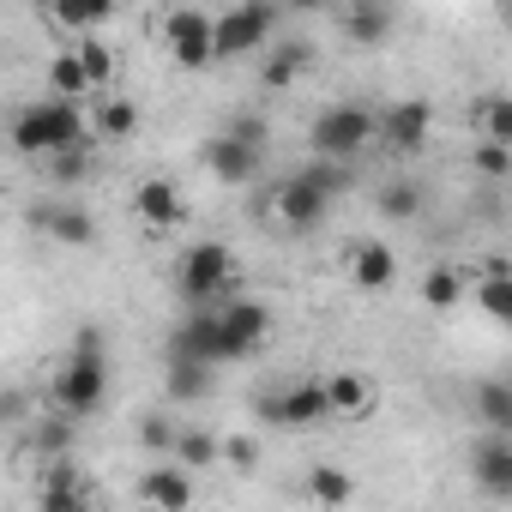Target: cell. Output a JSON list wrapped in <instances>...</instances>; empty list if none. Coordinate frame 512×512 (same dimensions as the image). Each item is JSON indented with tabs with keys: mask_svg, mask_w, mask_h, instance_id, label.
Masks as SVG:
<instances>
[{
	"mask_svg": "<svg viewBox=\"0 0 512 512\" xmlns=\"http://www.w3.org/2000/svg\"><path fill=\"white\" fill-rule=\"evenodd\" d=\"M470 163H476V175H488V181H506V175H512V145H500V139H482Z\"/></svg>",
	"mask_w": 512,
	"mask_h": 512,
	"instance_id": "8d00e7d4",
	"label": "cell"
},
{
	"mask_svg": "<svg viewBox=\"0 0 512 512\" xmlns=\"http://www.w3.org/2000/svg\"><path fill=\"white\" fill-rule=\"evenodd\" d=\"M73 446H79V416H43L37 428H31V452H43V458H73Z\"/></svg>",
	"mask_w": 512,
	"mask_h": 512,
	"instance_id": "cb8c5ba5",
	"label": "cell"
},
{
	"mask_svg": "<svg viewBox=\"0 0 512 512\" xmlns=\"http://www.w3.org/2000/svg\"><path fill=\"white\" fill-rule=\"evenodd\" d=\"M163 37H169L175 67H187V73L211 67V19H205L199 7H175V13L163 19Z\"/></svg>",
	"mask_w": 512,
	"mask_h": 512,
	"instance_id": "30bf717a",
	"label": "cell"
},
{
	"mask_svg": "<svg viewBox=\"0 0 512 512\" xmlns=\"http://www.w3.org/2000/svg\"><path fill=\"white\" fill-rule=\"evenodd\" d=\"M344 7H368V0H344Z\"/></svg>",
	"mask_w": 512,
	"mask_h": 512,
	"instance_id": "b9f144b4",
	"label": "cell"
},
{
	"mask_svg": "<svg viewBox=\"0 0 512 512\" xmlns=\"http://www.w3.org/2000/svg\"><path fill=\"white\" fill-rule=\"evenodd\" d=\"M169 458L187 464V470H205V464H217V434H205V428H175Z\"/></svg>",
	"mask_w": 512,
	"mask_h": 512,
	"instance_id": "4dcf8cb0",
	"label": "cell"
},
{
	"mask_svg": "<svg viewBox=\"0 0 512 512\" xmlns=\"http://www.w3.org/2000/svg\"><path fill=\"white\" fill-rule=\"evenodd\" d=\"M181 211H187V199H181V187H175L169 175H151V181L133 187V217H139L145 229H175Z\"/></svg>",
	"mask_w": 512,
	"mask_h": 512,
	"instance_id": "7c38bea8",
	"label": "cell"
},
{
	"mask_svg": "<svg viewBox=\"0 0 512 512\" xmlns=\"http://www.w3.org/2000/svg\"><path fill=\"white\" fill-rule=\"evenodd\" d=\"M205 169H211L223 187H247L253 175L266 169V145H247V139H235V133H217V139L205 145Z\"/></svg>",
	"mask_w": 512,
	"mask_h": 512,
	"instance_id": "8fae6325",
	"label": "cell"
},
{
	"mask_svg": "<svg viewBox=\"0 0 512 512\" xmlns=\"http://www.w3.org/2000/svg\"><path fill=\"white\" fill-rule=\"evenodd\" d=\"M85 73H79V55H55L49 61V97H85Z\"/></svg>",
	"mask_w": 512,
	"mask_h": 512,
	"instance_id": "d590c367",
	"label": "cell"
},
{
	"mask_svg": "<svg viewBox=\"0 0 512 512\" xmlns=\"http://www.w3.org/2000/svg\"><path fill=\"white\" fill-rule=\"evenodd\" d=\"M470 121H476V133H482V139L512 145V103H506V97H482V103L470 109Z\"/></svg>",
	"mask_w": 512,
	"mask_h": 512,
	"instance_id": "1f68e13d",
	"label": "cell"
},
{
	"mask_svg": "<svg viewBox=\"0 0 512 512\" xmlns=\"http://www.w3.org/2000/svg\"><path fill=\"white\" fill-rule=\"evenodd\" d=\"M103 392H109V362H103V350H67V362H61V374H55V410H67V416H91L97 404H103Z\"/></svg>",
	"mask_w": 512,
	"mask_h": 512,
	"instance_id": "8992f818",
	"label": "cell"
},
{
	"mask_svg": "<svg viewBox=\"0 0 512 512\" xmlns=\"http://www.w3.org/2000/svg\"><path fill=\"white\" fill-rule=\"evenodd\" d=\"M464 290H470V278H464L458 266H428V278H422V302H428L434 314L458 308V302H464Z\"/></svg>",
	"mask_w": 512,
	"mask_h": 512,
	"instance_id": "484cf974",
	"label": "cell"
},
{
	"mask_svg": "<svg viewBox=\"0 0 512 512\" xmlns=\"http://www.w3.org/2000/svg\"><path fill=\"white\" fill-rule=\"evenodd\" d=\"M272 211H278V223H284V229H314V223H326L332 193H326V187H314V181L296 169V175H284V181L272 187Z\"/></svg>",
	"mask_w": 512,
	"mask_h": 512,
	"instance_id": "9c48e42d",
	"label": "cell"
},
{
	"mask_svg": "<svg viewBox=\"0 0 512 512\" xmlns=\"http://www.w3.org/2000/svg\"><path fill=\"white\" fill-rule=\"evenodd\" d=\"M284 7H296V13H320L326 0H284Z\"/></svg>",
	"mask_w": 512,
	"mask_h": 512,
	"instance_id": "60d3db41",
	"label": "cell"
},
{
	"mask_svg": "<svg viewBox=\"0 0 512 512\" xmlns=\"http://www.w3.org/2000/svg\"><path fill=\"white\" fill-rule=\"evenodd\" d=\"M49 181H55V187H79V181H91V151H85V139L49 151Z\"/></svg>",
	"mask_w": 512,
	"mask_h": 512,
	"instance_id": "f546056e",
	"label": "cell"
},
{
	"mask_svg": "<svg viewBox=\"0 0 512 512\" xmlns=\"http://www.w3.org/2000/svg\"><path fill=\"white\" fill-rule=\"evenodd\" d=\"M302 67H308V43H278L272 55H266V91H290L296 79H302Z\"/></svg>",
	"mask_w": 512,
	"mask_h": 512,
	"instance_id": "83f0119b",
	"label": "cell"
},
{
	"mask_svg": "<svg viewBox=\"0 0 512 512\" xmlns=\"http://www.w3.org/2000/svg\"><path fill=\"white\" fill-rule=\"evenodd\" d=\"M253 350L217 320V308H193L175 332H169V362H205V368H223V362H247Z\"/></svg>",
	"mask_w": 512,
	"mask_h": 512,
	"instance_id": "3957f363",
	"label": "cell"
},
{
	"mask_svg": "<svg viewBox=\"0 0 512 512\" xmlns=\"http://www.w3.org/2000/svg\"><path fill=\"white\" fill-rule=\"evenodd\" d=\"M428 127H434V103H428V97H404V103H392V109L374 115V139H386V145L404 151V157L428 145Z\"/></svg>",
	"mask_w": 512,
	"mask_h": 512,
	"instance_id": "ba28073f",
	"label": "cell"
},
{
	"mask_svg": "<svg viewBox=\"0 0 512 512\" xmlns=\"http://www.w3.org/2000/svg\"><path fill=\"white\" fill-rule=\"evenodd\" d=\"M326 416H332L326 380H296V386L260 398V422H272V428H314V422H326Z\"/></svg>",
	"mask_w": 512,
	"mask_h": 512,
	"instance_id": "52a82bcc",
	"label": "cell"
},
{
	"mask_svg": "<svg viewBox=\"0 0 512 512\" xmlns=\"http://www.w3.org/2000/svg\"><path fill=\"white\" fill-rule=\"evenodd\" d=\"M476 482H482V494H494V500H512V434H494L488 428V440L476 446Z\"/></svg>",
	"mask_w": 512,
	"mask_h": 512,
	"instance_id": "9a60e30c",
	"label": "cell"
},
{
	"mask_svg": "<svg viewBox=\"0 0 512 512\" xmlns=\"http://www.w3.org/2000/svg\"><path fill=\"white\" fill-rule=\"evenodd\" d=\"M470 416H476L482 428H494V434H512V386H506V380H482V386L470 392Z\"/></svg>",
	"mask_w": 512,
	"mask_h": 512,
	"instance_id": "d6986e66",
	"label": "cell"
},
{
	"mask_svg": "<svg viewBox=\"0 0 512 512\" xmlns=\"http://www.w3.org/2000/svg\"><path fill=\"white\" fill-rule=\"evenodd\" d=\"M31 223L61 247H91L97 241V217L85 205H31Z\"/></svg>",
	"mask_w": 512,
	"mask_h": 512,
	"instance_id": "4fadbf2b",
	"label": "cell"
},
{
	"mask_svg": "<svg viewBox=\"0 0 512 512\" xmlns=\"http://www.w3.org/2000/svg\"><path fill=\"white\" fill-rule=\"evenodd\" d=\"M374 115H380V109H368V103H332V109H320L314 127H308L314 157L350 163L356 151H368V145H374Z\"/></svg>",
	"mask_w": 512,
	"mask_h": 512,
	"instance_id": "5b68a950",
	"label": "cell"
},
{
	"mask_svg": "<svg viewBox=\"0 0 512 512\" xmlns=\"http://www.w3.org/2000/svg\"><path fill=\"white\" fill-rule=\"evenodd\" d=\"M350 278H356L362 290H386V284L398 278L392 247H386V241H356V247H350Z\"/></svg>",
	"mask_w": 512,
	"mask_h": 512,
	"instance_id": "ac0fdd59",
	"label": "cell"
},
{
	"mask_svg": "<svg viewBox=\"0 0 512 512\" xmlns=\"http://www.w3.org/2000/svg\"><path fill=\"white\" fill-rule=\"evenodd\" d=\"M217 464H229V470H253V464H260V440H253V434H229V440H217Z\"/></svg>",
	"mask_w": 512,
	"mask_h": 512,
	"instance_id": "74e56055",
	"label": "cell"
},
{
	"mask_svg": "<svg viewBox=\"0 0 512 512\" xmlns=\"http://www.w3.org/2000/svg\"><path fill=\"white\" fill-rule=\"evenodd\" d=\"M37 500H43L49 512H85V506H91V488H85V476H79L73 458H49V476H43Z\"/></svg>",
	"mask_w": 512,
	"mask_h": 512,
	"instance_id": "2e32d148",
	"label": "cell"
},
{
	"mask_svg": "<svg viewBox=\"0 0 512 512\" xmlns=\"http://www.w3.org/2000/svg\"><path fill=\"white\" fill-rule=\"evenodd\" d=\"M175 428H181L175 416H163V410H145V416H139V446H145V452H157V458H169V446H175Z\"/></svg>",
	"mask_w": 512,
	"mask_h": 512,
	"instance_id": "e575fe53",
	"label": "cell"
},
{
	"mask_svg": "<svg viewBox=\"0 0 512 512\" xmlns=\"http://www.w3.org/2000/svg\"><path fill=\"white\" fill-rule=\"evenodd\" d=\"M344 37H350L356 49H374V43H386V37H392V13H386V0L350 7V19H344Z\"/></svg>",
	"mask_w": 512,
	"mask_h": 512,
	"instance_id": "d4e9b609",
	"label": "cell"
},
{
	"mask_svg": "<svg viewBox=\"0 0 512 512\" xmlns=\"http://www.w3.org/2000/svg\"><path fill=\"white\" fill-rule=\"evenodd\" d=\"M73 350H103V326H79L73 332Z\"/></svg>",
	"mask_w": 512,
	"mask_h": 512,
	"instance_id": "ab89813d",
	"label": "cell"
},
{
	"mask_svg": "<svg viewBox=\"0 0 512 512\" xmlns=\"http://www.w3.org/2000/svg\"><path fill=\"white\" fill-rule=\"evenodd\" d=\"M272 31H278V0H241L223 19H211V61H241L266 49Z\"/></svg>",
	"mask_w": 512,
	"mask_h": 512,
	"instance_id": "277c9868",
	"label": "cell"
},
{
	"mask_svg": "<svg viewBox=\"0 0 512 512\" xmlns=\"http://www.w3.org/2000/svg\"><path fill=\"white\" fill-rule=\"evenodd\" d=\"M223 133H235V139H247V145H266V121H260V115H235Z\"/></svg>",
	"mask_w": 512,
	"mask_h": 512,
	"instance_id": "f35d334b",
	"label": "cell"
},
{
	"mask_svg": "<svg viewBox=\"0 0 512 512\" xmlns=\"http://www.w3.org/2000/svg\"><path fill=\"white\" fill-rule=\"evenodd\" d=\"M217 320H223V326H229V332H235V338H241V344L253 350V356H260V344L272 338V308H266V302H247V296H223V302H217Z\"/></svg>",
	"mask_w": 512,
	"mask_h": 512,
	"instance_id": "e0dca14e",
	"label": "cell"
},
{
	"mask_svg": "<svg viewBox=\"0 0 512 512\" xmlns=\"http://www.w3.org/2000/svg\"><path fill=\"white\" fill-rule=\"evenodd\" d=\"M133 494H139L145 506H169V512H181V506H193V470L169 458V464H157V470H145Z\"/></svg>",
	"mask_w": 512,
	"mask_h": 512,
	"instance_id": "5bb4252c",
	"label": "cell"
},
{
	"mask_svg": "<svg viewBox=\"0 0 512 512\" xmlns=\"http://www.w3.org/2000/svg\"><path fill=\"white\" fill-rule=\"evenodd\" d=\"M506 278H512L506 260H488V266L476 272V302H482L488 320H512V284H506Z\"/></svg>",
	"mask_w": 512,
	"mask_h": 512,
	"instance_id": "7402d4cb",
	"label": "cell"
},
{
	"mask_svg": "<svg viewBox=\"0 0 512 512\" xmlns=\"http://www.w3.org/2000/svg\"><path fill=\"white\" fill-rule=\"evenodd\" d=\"M326 404H332V416H368L374 410V386L362 380V374H332L326 380Z\"/></svg>",
	"mask_w": 512,
	"mask_h": 512,
	"instance_id": "603a6c76",
	"label": "cell"
},
{
	"mask_svg": "<svg viewBox=\"0 0 512 512\" xmlns=\"http://www.w3.org/2000/svg\"><path fill=\"white\" fill-rule=\"evenodd\" d=\"M91 127H97V139L127 145V139L139 133V103H133V97H103L97 115H91Z\"/></svg>",
	"mask_w": 512,
	"mask_h": 512,
	"instance_id": "ffe728a7",
	"label": "cell"
},
{
	"mask_svg": "<svg viewBox=\"0 0 512 512\" xmlns=\"http://www.w3.org/2000/svg\"><path fill=\"white\" fill-rule=\"evenodd\" d=\"M49 13L61 31H97V25H109L115 0H49Z\"/></svg>",
	"mask_w": 512,
	"mask_h": 512,
	"instance_id": "4316f807",
	"label": "cell"
},
{
	"mask_svg": "<svg viewBox=\"0 0 512 512\" xmlns=\"http://www.w3.org/2000/svg\"><path fill=\"white\" fill-rule=\"evenodd\" d=\"M308 494H314L320 506H344V500L356 494V482H350L338 464H314V470H308Z\"/></svg>",
	"mask_w": 512,
	"mask_h": 512,
	"instance_id": "d6a6232c",
	"label": "cell"
},
{
	"mask_svg": "<svg viewBox=\"0 0 512 512\" xmlns=\"http://www.w3.org/2000/svg\"><path fill=\"white\" fill-rule=\"evenodd\" d=\"M163 386H169L175 404H199V398L211 392V368H205V362H169Z\"/></svg>",
	"mask_w": 512,
	"mask_h": 512,
	"instance_id": "f1b7e54d",
	"label": "cell"
},
{
	"mask_svg": "<svg viewBox=\"0 0 512 512\" xmlns=\"http://www.w3.org/2000/svg\"><path fill=\"white\" fill-rule=\"evenodd\" d=\"M79 73H85V85H103V79H115V55H109V43H97L91 31L79 37Z\"/></svg>",
	"mask_w": 512,
	"mask_h": 512,
	"instance_id": "836d02e7",
	"label": "cell"
},
{
	"mask_svg": "<svg viewBox=\"0 0 512 512\" xmlns=\"http://www.w3.org/2000/svg\"><path fill=\"white\" fill-rule=\"evenodd\" d=\"M175 290L187 308H217L235 290V253L223 241H193L175 260Z\"/></svg>",
	"mask_w": 512,
	"mask_h": 512,
	"instance_id": "7a4b0ae2",
	"label": "cell"
},
{
	"mask_svg": "<svg viewBox=\"0 0 512 512\" xmlns=\"http://www.w3.org/2000/svg\"><path fill=\"white\" fill-rule=\"evenodd\" d=\"M422 205H428V187H422L416 175H392V181L380 187V217H392V223L422 217Z\"/></svg>",
	"mask_w": 512,
	"mask_h": 512,
	"instance_id": "44dd1931",
	"label": "cell"
},
{
	"mask_svg": "<svg viewBox=\"0 0 512 512\" xmlns=\"http://www.w3.org/2000/svg\"><path fill=\"white\" fill-rule=\"evenodd\" d=\"M85 133V115H79V97H37L13 115V151L19 157H49L61 145H73Z\"/></svg>",
	"mask_w": 512,
	"mask_h": 512,
	"instance_id": "6da1fadb",
	"label": "cell"
}]
</instances>
